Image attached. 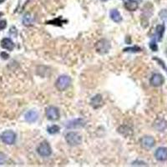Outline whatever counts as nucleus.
<instances>
[{
	"label": "nucleus",
	"mask_w": 167,
	"mask_h": 167,
	"mask_svg": "<svg viewBox=\"0 0 167 167\" xmlns=\"http://www.w3.org/2000/svg\"><path fill=\"white\" fill-rule=\"evenodd\" d=\"M140 51H141V49L138 46L129 47V48H125L124 49V52H131V53H137V52H140Z\"/></svg>",
	"instance_id": "nucleus-20"
},
{
	"label": "nucleus",
	"mask_w": 167,
	"mask_h": 167,
	"mask_svg": "<svg viewBox=\"0 0 167 167\" xmlns=\"http://www.w3.org/2000/svg\"><path fill=\"white\" fill-rule=\"evenodd\" d=\"M154 60H157V61H158V62H159V63H160V65H161V66L163 67L164 69H165V71H166V72H167V68H166V67H165V64H164L163 61H161V60H159V59H157V58H154Z\"/></svg>",
	"instance_id": "nucleus-26"
},
{
	"label": "nucleus",
	"mask_w": 167,
	"mask_h": 167,
	"mask_svg": "<svg viewBox=\"0 0 167 167\" xmlns=\"http://www.w3.org/2000/svg\"><path fill=\"white\" fill-rule=\"evenodd\" d=\"M46 116L48 120L51 121H55L60 119V110L55 106H49L46 110Z\"/></svg>",
	"instance_id": "nucleus-6"
},
{
	"label": "nucleus",
	"mask_w": 167,
	"mask_h": 167,
	"mask_svg": "<svg viewBox=\"0 0 167 167\" xmlns=\"http://www.w3.org/2000/svg\"><path fill=\"white\" fill-rule=\"evenodd\" d=\"M4 1H5V0H0V3H2L3 2H4Z\"/></svg>",
	"instance_id": "nucleus-28"
},
{
	"label": "nucleus",
	"mask_w": 167,
	"mask_h": 167,
	"mask_svg": "<svg viewBox=\"0 0 167 167\" xmlns=\"http://www.w3.org/2000/svg\"><path fill=\"white\" fill-rule=\"evenodd\" d=\"M155 157L159 161H165L167 160V148L159 147L155 153Z\"/></svg>",
	"instance_id": "nucleus-9"
},
{
	"label": "nucleus",
	"mask_w": 167,
	"mask_h": 167,
	"mask_svg": "<svg viewBox=\"0 0 167 167\" xmlns=\"http://www.w3.org/2000/svg\"><path fill=\"white\" fill-rule=\"evenodd\" d=\"M166 55H167V50H166Z\"/></svg>",
	"instance_id": "nucleus-31"
},
{
	"label": "nucleus",
	"mask_w": 167,
	"mask_h": 167,
	"mask_svg": "<svg viewBox=\"0 0 167 167\" xmlns=\"http://www.w3.org/2000/svg\"><path fill=\"white\" fill-rule=\"evenodd\" d=\"M101 1H104V2H105V1H108V0H101Z\"/></svg>",
	"instance_id": "nucleus-30"
},
{
	"label": "nucleus",
	"mask_w": 167,
	"mask_h": 167,
	"mask_svg": "<svg viewBox=\"0 0 167 167\" xmlns=\"http://www.w3.org/2000/svg\"><path fill=\"white\" fill-rule=\"evenodd\" d=\"M103 104V99L100 94H96L90 100V105L94 109H99Z\"/></svg>",
	"instance_id": "nucleus-11"
},
{
	"label": "nucleus",
	"mask_w": 167,
	"mask_h": 167,
	"mask_svg": "<svg viewBox=\"0 0 167 167\" xmlns=\"http://www.w3.org/2000/svg\"><path fill=\"white\" fill-rule=\"evenodd\" d=\"M85 125V121L79 118V119H75V120H72L69 121L66 124L67 129H78V128H81Z\"/></svg>",
	"instance_id": "nucleus-7"
},
{
	"label": "nucleus",
	"mask_w": 167,
	"mask_h": 167,
	"mask_svg": "<svg viewBox=\"0 0 167 167\" xmlns=\"http://www.w3.org/2000/svg\"><path fill=\"white\" fill-rule=\"evenodd\" d=\"M110 49V43L109 40L105 39H102L99 40L96 43H95V50L98 53H100L101 55L106 54L109 53Z\"/></svg>",
	"instance_id": "nucleus-3"
},
{
	"label": "nucleus",
	"mask_w": 167,
	"mask_h": 167,
	"mask_svg": "<svg viewBox=\"0 0 167 167\" xmlns=\"http://www.w3.org/2000/svg\"><path fill=\"white\" fill-rule=\"evenodd\" d=\"M164 77L160 73H154L150 80V84L154 87L161 86L164 84Z\"/></svg>",
	"instance_id": "nucleus-8"
},
{
	"label": "nucleus",
	"mask_w": 167,
	"mask_h": 167,
	"mask_svg": "<svg viewBox=\"0 0 167 167\" xmlns=\"http://www.w3.org/2000/svg\"><path fill=\"white\" fill-rule=\"evenodd\" d=\"M132 165H140V166H142V165H146L145 162H142V161H139V160H136L132 163Z\"/></svg>",
	"instance_id": "nucleus-25"
},
{
	"label": "nucleus",
	"mask_w": 167,
	"mask_h": 167,
	"mask_svg": "<svg viewBox=\"0 0 167 167\" xmlns=\"http://www.w3.org/2000/svg\"><path fill=\"white\" fill-rule=\"evenodd\" d=\"M155 127L158 130L163 131V130L167 127V124L166 123H165V121H164L163 120H158V121H156V122L155 123Z\"/></svg>",
	"instance_id": "nucleus-17"
},
{
	"label": "nucleus",
	"mask_w": 167,
	"mask_h": 167,
	"mask_svg": "<svg viewBox=\"0 0 167 167\" xmlns=\"http://www.w3.org/2000/svg\"><path fill=\"white\" fill-rule=\"evenodd\" d=\"M65 140L71 146H77L82 143V135L78 132H69L65 135Z\"/></svg>",
	"instance_id": "nucleus-1"
},
{
	"label": "nucleus",
	"mask_w": 167,
	"mask_h": 167,
	"mask_svg": "<svg viewBox=\"0 0 167 167\" xmlns=\"http://www.w3.org/2000/svg\"><path fill=\"white\" fill-rule=\"evenodd\" d=\"M3 15V13H0V16H2Z\"/></svg>",
	"instance_id": "nucleus-29"
},
{
	"label": "nucleus",
	"mask_w": 167,
	"mask_h": 167,
	"mask_svg": "<svg viewBox=\"0 0 167 167\" xmlns=\"http://www.w3.org/2000/svg\"><path fill=\"white\" fill-rule=\"evenodd\" d=\"M6 160V156L3 153H0V165H3Z\"/></svg>",
	"instance_id": "nucleus-24"
},
{
	"label": "nucleus",
	"mask_w": 167,
	"mask_h": 167,
	"mask_svg": "<svg viewBox=\"0 0 167 167\" xmlns=\"http://www.w3.org/2000/svg\"><path fill=\"white\" fill-rule=\"evenodd\" d=\"M164 33H165V26L163 24L157 25L156 29H155V36H156V39L158 41H161L162 38H163Z\"/></svg>",
	"instance_id": "nucleus-15"
},
{
	"label": "nucleus",
	"mask_w": 167,
	"mask_h": 167,
	"mask_svg": "<svg viewBox=\"0 0 167 167\" xmlns=\"http://www.w3.org/2000/svg\"><path fill=\"white\" fill-rule=\"evenodd\" d=\"M33 23V18L31 17L30 13H26L23 18V23L25 26H29Z\"/></svg>",
	"instance_id": "nucleus-18"
},
{
	"label": "nucleus",
	"mask_w": 167,
	"mask_h": 167,
	"mask_svg": "<svg viewBox=\"0 0 167 167\" xmlns=\"http://www.w3.org/2000/svg\"><path fill=\"white\" fill-rule=\"evenodd\" d=\"M37 152L42 157H48L49 156L52 154V149L47 142H43L41 143L37 148Z\"/></svg>",
	"instance_id": "nucleus-5"
},
{
	"label": "nucleus",
	"mask_w": 167,
	"mask_h": 167,
	"mask_svg": "<svg viewBox=\"0 0 167 167\" xmlns=\"http://www.w3.org/2000/svg\"><path fill=\"white\" fill-rule=\"evenodd\" d=\"M138 3L135 2V1H134V0H131L130 2H128V3H124V7H125V9L127 10H129V11H135V10L138 9Z\"/></svg>",
	"instance_id": "nucleus-16"
},
{
	"label": "nucleus",
	"mask_w": 167,
	"mask_h": 167,
	"mask_svg": "<svg viewBox=\"0 0 167 167\" xmlns=\"http://www.w3.org/2000/svg\"><path fill=\"white\" fill-rule=\"evenodd\" d=\"M159 14H160V19L163 20V21H165V22H167V10L166 9L161 10Z\"/></svg>",
	"instance_id": "nucleus-21"
},
{
	"label": "nucleus",
	"mask_w": 167,
	"mask_h": 167,
	"mask_svg": "<svg viewBox=\"0 0 167 167\" xmlns=\"http://www.w3.org/2000/svg\"><path fill=\"white\" fill-rule=\"evenodd\" d=\"M130 1H131V0H130Z\"/></svg>",
	"instance_id": "nucleus-32"
},
{
	"label": "nucleus",
	"mask_w": 167,
	"mask_h": 167,
	"mask_svg": "<svg viewBox=\"0 0 167 167\" xmlns=\"http://www.w3.org/2000/svg\"><path fill=\"white\" fill-rule=\"evenodd\" d=\"M1 47L4 49L13 51L14 49V43L9 38H4L1 40Z\"/></svg>",
	"instance_id": "nucleus-13"
},
{
	"label": "nucleus",
	"mask_w": 167,
	"mask_h": 167,
	"mask_svg": "<svg viewBox=\"0 0 167 167\" xmlns=\"http://www.w3.org/2000/svg\"><path fill=\"white\" fill-rule=\"evenodd\" d=\"M141 145L145 149H150L155 145V140L152 136H144L140 140Z\"/></svg>",
	"instance_id": "nucleus-10"
},
{
	"label": "nucleus",
	"mask_w": 167,
	"mask_h": 167,
	"mask_svg": "<svg viewBox=\"0 0 167 167\" xmlns=\"http://www.w3.org/2000/svg\"><path fill=\"white\" fill-rule=\"evenodd\" d=\"M7 27V21L6 20H0V30L4 29Z\"/></svg>",
	"instance_id": "nucleus-22"
},
{
	"label": "nucleus",
	"mask_w": 167,
	"mask_h": 167,
	"mask_svg": "<svg viewBox=\"0 0 167 167\" xmlns=\"http://www.w3.org/2000/svg\"><path fill=\"white\" fill-rule=\"evenodd\" d=\"M71 84V79L68 75H61L57 79L55 82V87L60 91H64L70 87Z\"/></svg>",
	"instance_id": "nucleus-2"
},
{
	"label": "nucleus",
	"mask_w": 167,
	"mask_h": 167,
	"mask_svg": "<svg viewBox=\"0 0 167 167\" xmlns=\"http://www.w3.org/2000/svg\"><path fill=\"white\" fill-rule=\"evenodd\" d=\"M25 120L29 123H34L39 118V114L35 110H29L25 114Z\"/></svg>",
	"instance_id": "nucleus-12"
},
{
	"label": "nucleus",
	"mask_w": 167,
	"mask_h": 167,
	"mask_svg": "<svg viewBox=\"0 0 167 167\" xmlns=\"http://www.w3.org/2000/svg\"><path fill=\"white\" fill-rule=\"evenodd\" d=\"M1 140L6 145H13L16 140V134L12 130H6L1 135Z\"/></svg>",
	"instance_id": "nucleus-4"
},
{
	"label": "nucleus",
	"mask_w": 167,
	"mask_h": 167,
	"mask_svg": "<svg viewBox=\"0 0 167 167\" xmlns=\"http://www.w3.org/2000/svg\"><path fill=\"white\" fill-rule=\"evenodd\" d=\"M60 126H58L57 124L51 125V126L48 127V129H47L48 133H49L50 135H54V134L59 133V132H60Z\"/></svg>",
	"instance_id": "nucleus-19"
},
{
	"label": "nucleus",
	"mask_w": 167,
	"mask_h": 167,
	"mask_svg": "<svg viewBox=\"0 0 167 167\" xmlns=\"http://www.w3.org/2000/svg\"><path fill=\"white\" fill-rule=\"evenodd\" d=\"M150 48L151 49L153 50V51H157V45L156 43H155V41H152V42H150Z\"/></svg>",
	"instance_id": "nucleus-23"
},
{
	"label": "nucleus",
	"mask_w": 167,
	"mask_h": 167,
	"mask_svg": "<svg viewBox=\"0 0 167 167\" xmlns=\"http://www.w3.org/2000/svg\"><path fill=\"white\" fill-rule=\"evenodd\" d=\"M1 57L3 58V60H8V59L9 58V55L7 53H5V52H2V53H1Z\"/></svg>",
	"instance_id": "nucleus-27"
},
{
	"label": "nucleus",
	"mask_w": 167,
	"mask_h": 167,
	"mask_svg": "<svg viewBox=\"0 0 167 167\" xmlns=\"http://www.w3.org/2000/svg\"><path fill=\"white\" fill-rule=\"evenodd\" d=\"M110 19L113 20L114 22H115V23H119L122 21V17H121V15H120V12H119L117 9L110 10Z\"/></svg>",
	"instance_id": "nucleus-14"
}]
</instances>
